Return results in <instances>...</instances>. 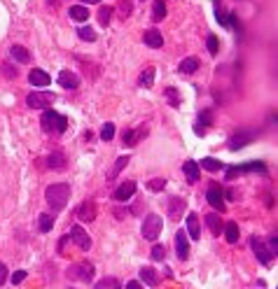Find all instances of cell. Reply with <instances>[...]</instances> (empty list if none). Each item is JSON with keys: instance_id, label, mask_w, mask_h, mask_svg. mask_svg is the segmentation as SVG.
I'll return each instance as SVG.
<instances>
[{"instance_id": "1", "label": "cell", "mask_w": 278, "mask_h": 289, "mask_svg": "<svg viewBox=\"0 0 278 289\" xmlns=\"http://www.w3.org/2000/svg\"><path fill=\"white\" fill-rule=\"evenodd\" d=\"M44 198L52 208L54 212H61L65 205H68V198H70V184L59 182V184H49L44 189Z\"/></svg>"}, {"instance_id": "2", "label": "cell", "mask_w": 278, "mask_h": 289, "mask_svg": "<svg viewBox=\"0 0 278 289\" xmlns=\"http://www.w3.org/2000/svg\"><path fill=\"white\" fill-rule=\"evenodd\" d=\"M40 124L47 133H65V129H68V119L59 112H54V110H44Z\"/></svg>"}, {"instance_id": "3", "label": "cell", "mask_w": 278, "mask_h": 289, "mask_svg": "<svg viewBox=\"0 0 278 289\" xmlns=\"http://www.w3.org/2000/svg\"><path fill=\"white\" fill-rule=\"evenodd\" d=\"M161 226H164V222H161L159 214H148V217L143 219V229H140V231H143V238L154 243L161 233Z\"/></svg>"}, {"instance_id": "4", "label": "cell", "mask_w": 278, "mask_h": 289, "mask_svg": "<svg viewBox=\"0 0 278 289\" xmlns=\"http://www.w3.org/2000/svg\"><path fill=\"white\" fill-rule=\"evenodd\" d=\"M68 278L70 280H82V282H89L94 278V264L89 261H82V264H73L68 268Z\"/></svg>"}, {"instance_id": "5", "label": "cell", "mask_w": 278, "mask_h": 289, "mask_svg": "<svg viewBox=\"0 0 278 289\" xmlns=\"http://www.w3.org/2000/svg\"><path fill=\"white\" fill-rule=\"evenodd\" d=\"M52 103H54V94H49V91H33V94H28V98H26V105L33 107V110L49 107Z\"/></svg>"}, {"instance_id": "6", "label": "cell", "mask_w": 278, "mask_h": 289, "mask_svg": "<svg viewBox=\"0 0 278 289\" xmlns=\"http://www.w3.org/2000/svg\"><path fill=\"white\" fill-rule=\"evenodd\" d=\"M250 247H253V252H255V257L264 264V266H269L271 264V259H274V254H271V250H269L264 243H262V238L253 236L250 238Z\"/></svg>"}, {"instance_id": "7", "label": "cell", "mask_w": 278, "mask_h": 289, "mask_svg": "<svg viewBox=\"0 0 278 289\" xmlns=\"http://www.w3.org/2000/svg\"><path fill=\"white\" fill-rule=\"evenodd\" d=\"M206 201L213 205L215 210H220V212H225V193H222V189L217 187V184H211L208 187V192H206Z\"/></svg>"}, {"instance_id": "8", "label": "cell", "mask_w": 278, "mask_h": 289, "mask_svg": "<svg viewBox=\"0 0 278 289\" xmlns=\"http://www.w3.org/2000/svg\"><path fill=\"white\" fill-rule=\"evenodd\" d=\"M185 210H187V201H185V198L173 196L171 201H169V219H173V222L182 219V212H185Z\"/></svg>"}, {"instance_id": "9", "label": "cell", "mask_w": 278, "mask_h": 289, "mask_svg": "<svg viewBox=\"0 0 278 289\" xmlns=\"http://www.w3.org/2000/svg\"><path fill=\"white\" fill-rule=\"evenodd\" d=\"M68 238H70V240H73L80 250H85V252L91 247V238L86 236V231L82 229V226H73V229H70V236H68Z\"/></svg>"}, {"instance_id": "10", "label": "cell", "mask_w": 278, "mask_h": 289, "mask_svg": "<svg viewBox=\"0 0 278 289\" xmlns=\"http://www.w3.org/2000/svg\"><path fill=\"white\" fill-rule=\"evenodd\" d=\"M175 252H178V259L180 261H187L190 259V238L185 231H178L175 233Z\"/></svg>"}, {"instance_id": "11", "label": "cell", "mask_w": 278, "mask_h": 289, "mask_svg": "<svg viewBox=\"0 0 278 289\" xmlns=\"http://www.w3.org/2000/svg\"><path fill=\"white\" fill-rule=\"evenodd\" d=\"M255 140V133L253 131H241V133H236L229 138V150H241V147H246L248 142H253Z\"/></svg>"}, {"instance_id": "12", "label": "cell", "mask_w": 278, "mask_h": 289, "mask_svg": "<svg viewBox=\"0 0 278 289\" xmlns=\"http://www.w3.org/2000/svg\"><path fill=\"white\" fill-rule=\"evenodd\" d=\"M133 193H136V182H133V180H124V182L115 189L112 198H115V201H128Z\"/></svg>"}, {"instance_id": "13", "label": "cell", "mask_w": 278, "mask_h": 289, "mask_svg": "<svg viewBox=\"0 0 278 289\" xmlns=\"http://www.w3.org/2000/svg\"><path fill=\"white\" fill-rule=\"evenodd\" d=\"M253 171L267 173V166H264L262 161H250V163H243V166H236V168H229V171H227V177H234L236 173H253Z\"/></svg>"}, {"instance_id": "14", "label": "cell", "mask_w": 278, "mask_h": 289, "mask_svg": "<svg viewBox=\"0 0 278 289\" xmlns=\"http://www.w3.org/2000/svg\"><path fill=\"white\" fill-rule=\"evenodd\" d=\"M148 135V126L143 124V126H138L136 131H124V135H122V140H124V145H128V147H133L136 142H140V140Z\"/></svg>"}, {"instance_id": "15", "label": "cell", "mask_w": 278, "mask_h": 289, "mask_svg": "<svg viewBox=\"0 0 278 289\" xmlns=\"http://www.w3.org/2000/svg\"><path fill=\"white\" fill-rule=\"evenodd\" d=\"M211 124H213V112H211V110H203L201 115H199L196 126H194V133H196V135H206V131H208Z\"/></svg>"}, {"instance_id": "16", "label": "cell", "mask_w": 278, "mask_h": 289, "mask_svg": "<svg viewBox=\"0 0 278 289\" xmlns=\"http://www.w3.org/2000/svg\"><path fill=\"white\" fill-rule=\"evenodd\" d=\"M28 82L33 86H47V84H52V77L47 75L44 70H40V68H33L31 73H28Z\"/></svg>"}, {"instance_id": "17", "label": "cell", "mask_w": 278, "mask_h": 289, "mask_svg": "<svg viewBox=\"0 0 278 289\" xmlns=\"http://www.w3.org/2000/svg\"><path fill=\"white\" fill-rule=\"evenodd\" d=\"M77 217L82 222H94L96 219V203L94 201H85V203L80 205V210H77Z\"/></svg>"}, {"instance_id": "18", "label": "cell", "mask_w": 278, "mask_h": 289, "mask_svg": "<svg viewBox=\"0 0 278 289\" xmlns=\"http://www.w3.org/2000/svg\"><path fill=\"white\" fill-rule=\"evenodd\" d=\"M59 84L70 91V89H77V86H80V77H77L75 73H70V70H61V73H59Z\"/></svg>"}, {"instance_id": "19", "label": "cell", "mask_w": 278, "mask_h": 289, "mask_svg": "<svg viewBox=\"0 0 278 289\" xmlns=\"http://www.w3.org/2000/svg\"><path fill=\"white\" fill-rule=\"evenodd\" d=\"M143 40H145V44L152 47V49H159L161 44H164V38H161V33L157 31V28H148V31L143 33Z\"/></svg>"}, {"instance_id": "20", "label": "cell", "mask_w": 278, "mask_h": 289, "mask_svg": "<svg viewBox=\"0 0 278 289\" xmlns=\"http://www.w3.org/2000/svg\"><path fill=\"white\" fill-rule=\"evenodd\" d=\"M182 173H185V177H187V182L194 184V182H199V163L196 161H185L182 163Z\"/></svg>"}, {"instance_id": "21", "label": "cell", "mask_w": 278, "mask_h": 289, "mask_svg": "<svg viewBox=\"0 0 278 289\" xmlns=\"http://www.w3.org/2000/svg\"><path fill=\"white\" fill-rule=\"evenodd\" d=\"M187 233H190V238H194V240L201 238V226H199V214L196 212L187 214Z\"/></svg>"}, {"instance_id": "22", "label": "cell", "mask_w": 278, "mask_h": 289, "mask_svg": "<svg viewBox=\"0 0 278 289\" xmlns=\"http://www.w3.org/2000/svg\"><path fill=\"white\" fill-rule=\"evenodd\" d=\"M47 166H49L52 171H64L65 168V154L64 152H52V154L47 156Z\"/></svg>"}, {"instance_id": "23", "label": "cell", "mask_w": 278, "mask_h": 289, "mask_svg": "<svg viewBox=\"0 0 278 289\" xmlns=\"http://www.w3.org/2000/svg\"><path fill=\"white\" fill-rule=\"evenodd\" d=\"M10 54H12V58H14V61H19V63H28V61H31V54H28V49L21 47V44H12Z\"/></svg>"}, {"instance_id": "24", "label": "cell", "mask_w": 278, "mask_h": 289, "mask_svg": "<svg viewBox=\"0 0 278 289\" xmlns=\"http://www.w3.org/2000/svg\"><path fill=\"white\" fill-rule=\"evenodd\" d=\"M206 226L211 229V233H213V236H220V231H222V222H220V214H215V212L206 214Z\"/></svg>"}, {"instance_id": "25", "label": "cell", "mask_w": 278, "mask_h": 289, "mask_svg": "<svg viewBox=\"0 0 278 289\" xmlns=\"http://www.w3.org/2000/svg\"><path fill=\"white\" fill-rule=\"evenodd\" d=\"M140 278H143L145 285H150V287L159 285V278H157V270L154 268H140Z\"/></svg>"}, {"instance_id": "26", "label": "cell", "mask_w": 278, "mask_h": 289, "mask_svg": "<svg viewBox=\"0 0 278 289\" xmlns=\"http://www.w3.org/2000/svg\"><path fill=\"white\" fill-rule=\"evenodd\" d=\"M222 231H225L227 243H232V245H234L236 240H238V224H236V222H227V224L222 226Z\"/></svg>"}, {"instance_id": "27", "label": "cell", "mask_w": 278, "mask_h": 289, "mask_svg": "<svg viewBox=\"0 0 278 289\" xmlns=\"http://www.w3.org/2000/svg\"><path fill=\"white\" fill-rule=\"evenodd\" d=\"M68 14H70L73 21H86V19H89V10H86L85 5H75V7H70Z\"/></svg>"}, {"instance_id": "28", "label": "cell", "mask_w": 278, "mask_h": 289, "mask_svg": "<svg viewBox=\"0 0 278 289\" xmlns=\"http://www.w3.org/2000/svg\"><path fill=\"white\" fill-rule=\"evenodd\" d=\"M166 17V2L164 0H154V7H152V21L157 23Z\"/></svg>"}, {"instance_id": "29", "label": "cell", "mask_w": 278, "mask_h": 289, "mask_svg": "<svg viewBox=\"0 0 278 289\" xmlns=\"http://www.w3.org/2000/svg\"><path fill=\"white\" fill-rule=\"evenodd\" d=\"M138 84H140V86H145V89H150V86L154 84V68H145V70L140 73Z\"/></svg>"}, {"instance_id": "30", "label": "cell", "mask_w": 278, "mask_h": 289, "mask_svg": "<svg viewBox=\"0 0 278 289\" xmlns=\"http://www.w3.org/2000/svg\"><path fill=\"white\" fill-rule=\"evenodd\" d=\"M196 70H199V61H196V58H185V61L180 63L182 75H194Z\"/></svg>"}, {"instance_id": "31", "label": "cell", "mask_w": 278, "mask_h": 289, "mask_svg": "<svg viewBox=\"0 0 278 289\" xmlns=\"http://www.w3.org/2000/svg\"><path fill=\"white\" fill-rule=\"evenodd\" d=\"M94 289H122V285L117 278H103L94 285Z\"/></svg>"}, {"instance_id": "32", "label": "cell", "mask_w": 278, "mask_h": 289, "mask_svg": "<svg viewBox=\"0 0 278 289\" xmlns=\"http://www.w3.org/2000/svg\"><path fill=\"white\" fill-rule=\"evenodd\" d=\"M52 226H54V217L52 214H40V217H38V229H40V231H43V233H47V231H52Z\"/></svg>"}, {"instance_id": "33", "label": "cell", "mask_w": 278, "mask_h": 289, "mask_svg": "<svg viewBox=\"0 0 278 289\" xmlns=\"http://www.w3.org/2000/svg\"><path fill=\"white\" fill-rule=\"evenodd\" d=\"M117 12H119V17H122V19H128V17H131V12H133V2H131V0H119Z\"/></svg>"}, {"instance_id": "34", "label": "cell", "mask_w": 278, "mask_h": 289, "mask_svg": "<svg viewBox=\"0 0 278 289\" xmlns=\"http://www.w3.org/2000/svg\"><path fill=\"white\" fill-rule=\"evenodd\" d=\"M112 7H107V5H103V7H101V10H98V23H101V26H107V23H110V19H112Z\"/></svg>"}, {"instance_id": "35", "label": "cell", "mask_w": 278, "mask_h": 289, "mask_svg": "<svg viewBox=\"0 0 278 289\" xmlns=\"http://www.w3.org/2000/svg\"><path fill=\"white\" fill-rule=\"evenodd\" d=\"M164 96H166V100H169V105H171V107H178V105H180L178 91H175L173 86H166V89H164Z\"/></svg>"}, {"instance_id": "36", "label": "cell", "mask_w": 278, "mask_h": 289, "mask_svg": "<svg viewBox=\"0 0 278 289\" xmlns=\"http://www.w3.org/2000/svg\"><path fill=\"white\" fill-rule=\"evenodd\" d=\"M201 168L215 173V171H220V168H222V163H220L217 159H213V156H206V159H201Z\"/></svg>"}, {"instance_id": "37", "label": "cell", "mask_w": 278, "mask_h": 289, "mask_svg": "<svg viewBox=\"0 0 278 289\" xmlns=\"http://www.w3.org/2000/svg\"><path fill=\"white\" fill-rule=\"evenodd\" d=\"M115 138V124H103V129H101V140H106V142H110V140Z\"/></svg>"}, {"instance_id": "38", "label": "cell", "mask_w": 278, "mask_h": 289, "mask_svg": "<svg viewBox=\"0 0 278 289\" xmlns=\"http://www.w3.org/2000/svg\"><path fill=\"white\" fill-rule=\"evenodd\" d=\"M77 35H80V40H85V42H94V40H96V33L91 31L89 26H82V28L77 31Z\"/></svg>"}, {"instance_id": "39", "label": "cell", "mask_w": 278, "mask_h": 289, "mask_svg": "<svg viewBox=\"0 0 278 289\" xmlns=\"http://www.w3.org/2000/svg\"><path fill=\"white\" fill-rule=\"evenodd\" d=\"M127 163H128V156H119V159L115 161V168H112V173H110L107 177H110V180H115V177L119 175V171H122V168H124Z\"/></svg>"}, {"instance_id": "40", "label": "cell", "mask_w": 278, "mask_h": 289, "mask_svg": "<svg viewBox=\"0 0 278 289\" xmlns=\"http://www.w3.org/2000/svg\"><path fill=\"white\" fill-rule=\"evenodd\" d=\"M150 257L154 259V261H164V259H166V247L164 245H152Z\"/></svg>"}, {"instance_id": "41", "label": "cell", "mask_w": 278, "mask_h": 289, "mask_svg": "<svg viewBox=\"0 0 278 289\" xmlns=\"http://www.w3.org/2000/svg\"><path fill=\"white\" fill-rule=\"evenodd\" d=\"M148 189H152V192H164V189H166V180L154 177V180H150V182H148Z\"/></svg>"}, {"instance_id": "42", "label": "cell", "mask_w": 278, "mask_h": 289, "mask_svg": "<svg viewBox=\"0 0 278 289\" xmlns=\"http://www.w3.org/2000/svg\"><path fill=\"white\" fill-rule=\"evenodd\" d=\"M206 44H208V52L215 56V54H217V38H215V35H208V42Z\"/></svg>"}, {"instance_id": "43", "label": "cell", "mask_w": 278, "mask_h": 289, "mask_svg": "<svg viewBox=\"0 0 278 289\" xmlns=\"http://www.w3.org/2000/svg\"><path fill=\"white\" fill-rule=\"evenodd\" d=\"M23 280H26V270H17V273L12 275V282H14V285H19Z\"/></svg>"}, {"instance_id": "44", "label": "cell", "mask_w": 278, "mask_h": 289, "mask_svg": "<svg viewBox=\"0 0 278 289\" xmlns=\"http://www.w3.org/2000/svg\"><path fill=\"white\" fill-rule=\"evenodd\" d=\"M269 250H271V254H276V252H278V240H276V236L269 238Z\"/></svg>"}, {"instance_id": "45", "label": "cell", "mask_w": 278, "mask_h": 289, "mask_svg": "<svg viewBox=\"0 0 278 289\" xmlns=\"http://www.w3.org/2000/svg\"><path fill=\"white\" fill-rule=\"evenodd\" d=\"M5 280H7V266H5V264H0V287L5 285Z\"/></svg>"}, {"instance_id": "46", "label": "cell", "mask_w": 278, "mask_h": 289, "mask_svg": "<svg viewBox=\"0 0 278 289\" xmlns=\"http://www.w3.org/2000/svg\"><path fill=\"white\" fill-rule=\"evenodd\" d=\"M2 70H5V75H7V77H17V70H12V68H10L7 63L2 65Z\"/></svg>"}, {"instance_id": "47", "label": "cell", "mask_w": 278, "mask_h": 289, "mask_svg": "<svg viewBox=\"0 0 278 289\" xmlns=\"http://www.w3.org/2000/svg\"><path fill=\"white\" fill-rule=\"evenodd\" d=\"M127 289H143V287H140V282L131 280V282H127Z\"/></svg>"}, {"instance_id": "48", "label": "cell", "mask_w": 278, "mask_h": 289, "mask_svg": "<svg viewBox=\"0 0 278 289\" xmlns=\"http://www.w3.org/2000/svg\"><path fill=\"white\" fill-rule=\"evenodd\" d=\"M82 2H85V5H96L98 0H82Z\"/></svg>"}]
</instances>
